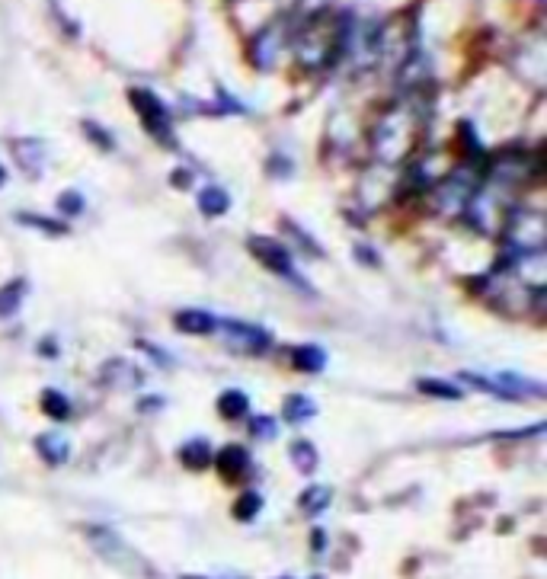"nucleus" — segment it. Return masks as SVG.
<instances>
[{"label":"nucleus","mask_w":547,"mask_h":579,"mask_svg":"<svg viewBox=\"0 0 547 579\" xmlns=\"http://www.w3.org/2000/svg\"><path fill=\"white\" fill-rule=\"evenodd\" d=\"M468 381H474L477 388H484L490 394H500V397H541L544 394V384L535 381V378H522V375H512V372H503V375H496L493 381L487 378H477V375H464Z\"/></svg>","instance_id":"nucleus-5"},{"label":"nucleus","mask_w":547,"mask_h":579,"mask_svg":"<svg viewBox=\"0 0 547 579\" xmlns=\"http://www.w3.org/2000/svg\"><path fill=\"white\" fill-rule=\"evenodd\" d=\"M503 260H519L528 253H544L547 247V218L538 208H509V215L503 221Z\"/></svg>","instance_id":"nucleus-1"},{"label":"nucleus","mask_w":547,"mask_h":579,"mask_svg":"<svg viewBox=\"0 0 547 579\" xmlns=\"http://www.w3.org/2000/svg\"><path fill=\"white\" fill-rule=\"evenodd\" d=\"M42 407L48 416H55V420H68L71 416V400L58 391H42Z\"/></svg>","instance_id":"nucleus-16"},{"label":"nucleus","mask_w":547,"mask_h":579,"mask_svg":"<svg viewBox=\"0 0 547 579\" xmlns=\"http://www.w3.org/2000/svg\"><path fill=\"white\" fill-rule=\"evenodd\" d=\"M23 221H29V224H39L42 231H52V234H58V231H64L61 224H55V221H45V218H29V215H23Z\"/></svg>","instance_id":"nucleus-24"},{"label":"nucleus","mask_w":547,"mask_h":579,"mask_svg":"<svg viewBox=\"0 0 547 579\" xmlns=\"http://www.w3.org/2000/svg\"><path fill=\"white\" fill-rule=\"evenodd\" d=\"M0 183H4V167H0Z\"/></svg>","instance_id":"nucleus-25"},{"label":"nucleus","mask_w":547,"mask_h":579,"mask_svg":"<svg viewBox=\"0 0 547 579\" xmlns=\"http://www.w3.org/2000/svg\"><path fill=\"white\" fill-rule=\"evenodd\" d=\"M215 455H212V448H208V442L202 439H192L189 445H183V461L192 464V468H202V464H208Z\"/></svg>","instance_id":"nucleus-19"},{"label":"nucleus","mask_w":547,"mask_h":579,"mask_svg":"<svg viewBox=\"0 0 547 579\" xmlns=\"http://www.w3.org/2000/svg\"><path fill=\"white\" fill-rule=\"evenodd\" d=\"M215 461H218V468L228 474V477H240V474L250 468V455L244 452V448H237V445L224 448V452H221Z\"/></svg>","instance_id":"nucleus-10"},{"label":"nucleus","mask_w":547,"mask_h":579,"mask_svg":"<svg viewBox=\"0 0 547 579\" xmlns=\"http://www.w3.org/2000/svg\"><path fill=\"white\" fill-rule=\"evenodd\" d=\"M416 388H420L423 394H429V397H442V400H458L461 397V391L455 388V384L439 381V378H423Z\"/></svg>","instance_id":"nucleus-18"},{"label":"nucleus","mask_w":547,"mask_h":579,"mask_svg":"<svg viewBox=\"0 0 547 579\" xmlns=\"http://www.w3.org/2000/svg\"><path fill=\"white\" fill-rule=\"evenodd\" d=\"M23 295H26V282H23V279H13L10 285L0 288V317L13 314L16 308H20Z\"/></svg>","instance_id":"nucleus-15"},{"label":"nucleus","mask_w":547,"mask_h":579,"mask_svg":"<svg viewBox=\"0 0 547 579\" xmlns=\"http://www.w3.org/2000/svg\"><path fill=\"white\" fill-rule=\"evenodd\" d=\"M413 138H416V128L407 125L404 119L391 112L388 119L378 122L375 135H372V144H375L378 160H384V164H400V160L410 154Z\"/></svg>","instance_id":"nucleus-3"},{"label":"nucleus","mask_w":547,"mask_h":579,"mask_svg":"<svg viewBox=\"0 0 547 579\" xmlns=\"http://www.w3.org/2000/svg\"><path fill=\"white\" fill-rule=\"evenodd\" d=\"M250 429L256 439H276V420H272V416H256Z\"/></svg>","instance_id":"nucleus-22"},{"label":"nucleus","mask_w":547,"mask_h":579,"mask_svg":"<svg viewBox=\"0 0 547 579\" xmlns=\"http://www.w3.org/2000/svg\"><path fill=\"white\" fill-rule=\"evenodd\" d=\"M484 183V176H480L477 167H458L445 176V180L436 186L432 192V208H436L439 215L445 218H458L468 212V205L474 199V192Z\"/></svg>","instance_id":"nucleus-2"},{"label":"nucleus","mask_w":547,"mask_h":579,"mask_svg":"<svg viewBox=\"0 0 547 579\" xmlns=\"http://www.w3.org/2000/svg\"><path fill=\"white\" fill-rule=\"evenodd\" d=\"M292 461L301 474H311L317 468V448L311 442H295L292 445Z\"/></svg>","instance_id":"nucleus-17"},{"label":"nucleus","mask_w":547,"mask_h":579,"mask_svg":"<svg viewBox=\"0 0 547 579\" xmlns=\"http://www.w3.org/2000/svg\"><path fill=\"white\" fill-rule=\"evenodd\" d=\"M215 333H221V340L228 343V349L244 352V356H263V352L272 346V336L263 327L253 324H237V320H218Z\"/></svg>","instance_id":"nucleus-4"},{"label":"nucleus","mask_w":547,"mask_h":579,"mask_svg":"<svg viewBox=\"0 0 547 579\" xmlns=\"http://www.w3.org/2000/svg\"><path fill=\"white\" fill-rule=\"evenodd\" d=\"M327 503H330V490H327V487H311L308 493L301 496L304 512H320Z\"/></svg>","instance_id":"nucleus-20"},{"label":"nucleus","mask_w":547,"mask_h":579,"mask_svg":"<svg viewBox=\"0 0 547 579\" xmlns=\"http://www.w3.org/2000/svg\"><path fill=\"white\" fill-rule=\"evenodd\" d=\"M292 362L301 372H320V368L327 365V356H324V349H317V346H295Z\"/></svg>","instance_id":"nucleus-12"},{"label":"nucleus","mask_w":547,"mask_h":579,"mask_svg":"<svg viewBox=\"0 0 547 579\" xmlns=\"http://www.w3.org/2000/svg\"><path fill=\"white\" fill-rule=\"evenodd\" d=\"M36 448H39L42 458L48 464H61V461H68V455H71V445H68V439L61 436V432H48V436H39Z\"/></svg>","instance_id":"nucleus-9"},{"label":"nucleus","mask_w":547,"mask_h":579,"mask_svg":"<svg viewBox=\"0 0 547 579\" xmlns=\"http://www.w3.org/2000/svg\"><path fill=\"white\" fill-rule=\"evenodd\" d=\"M314 413H317V407L311 404V397L292 394V397L285 400V420L288 423H304V420H311Z\"/></svg>","instance_id":"nucleus-14"},{"label":"nucleus","mask_w":547,"mask_h":579,"mask_svg":"<svg viewBox=\"0 0 547 579\" xmlns=\"http://www.w3.org/2000/svg\"><path fill=\"white\" fill-rule=\"evenodd\" d=\"M250 250L256 253V260H260L266 269L279 272L282 279H288V282H295V285L304 288V279L298 276V269L292 263V250H285L282 244H276V240H263V237L250 240Z\"/></svg>","instance_id":"nucleus-6"},{"label":"nucleus","mask_w":547,"mask_h":579,"mask_svg":"<svg viewBox=\"0 0 547 579\" xmlns=\"http://www.w3.org/2000/svg\"><path fill=\"white\" fill-rule=\"evenodd\" d=\"M132 106L148 125V132H154L157 138H170V116L151 90H132Z\"/></svg>","instance_id":"nucleus-7"},{"label":"nucleus","mask_w":547,"mask_h":579,"mask_svg":"<svg viewBox=\"0 0 547 579\" xmlns=\"http://www.w3.org/2000/svg\"><path fill=\"white\" fill-rule=\"evenodd\" d=\"M199 208H202V215H224L231 208V199H228V192L218 189V186H208L199 192Z\"/></svg>","instance_id":"nucleus-11"},{"label":"nucleus","mask_w":547,"mask_h":579,"mask_svg":"<svg viewBox=\"0 0 547 579\" xmlns=\"http://www.w3.org/2000/svg\"><path fill=\"white\" fill-rule=\"evenodd\" d=\"M247 407H250V400L244 391H224L218 397V410L221 416H228V420H240V416H247Z\"/></svg>","instance_id":"nucleus-13"},{"label":"nucleus","mask_w":547,"mask_h":579,"mask_svg":"<svg viewBox=\"0 0 547 579\" xmlns=\"http://www.w3.org/2000/svg\"><path fill=\"white\" fill-rule=\"evenodd\" d=\"M176 327H180L183 333L205 336V333H215L218 320L212 314H205V311H180L176 314Z\"/></svg>","instance_id":"nucleus-8"},{"label":"nucleus","mask_w":547,"mask_h":579,"mask_svg":"<svg viewBox=\"0 0 547 579\" xmlns=\"http://www.w3.org/2000/svg\"><path fill=\"white\" fill-rule=\"evenodd\" d=\"M61 205V212H68V215H80V208H84V202H80L77 192H64V196L58 199Z\"/></svg>","instance_id":"nucleus-23"},{"label":"nucleus","mask_w":547,"mask_h":579,"mask_svg":"<svg viewBox=\"0 0 547 579\" xmlns=\"http://www.w3.org/2000/svg\"><path fill=\"white\" fill-rule=\"evenodd\" d=\"M263 500H260V493H244L240 496V503H237V516L240 519H253L256 512H260Z\"/></svg>","instance_id":"nucleus-21"}]
</instances>
